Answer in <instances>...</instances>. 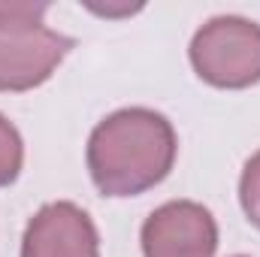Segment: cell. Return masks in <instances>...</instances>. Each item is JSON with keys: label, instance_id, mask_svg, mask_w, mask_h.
Returning a JSON list of instances; mask_svg holds the SVG:
<instances>
[{"label": "cell", "instance_id": "6da1fadb", "mask_svg": "<svg viewBox=\"0 0 260 257\" xmlns=\"http://www.w3.org/2000/svg\"><path fill=\"white\" fill-rule=\"evenodd\" d=\"M179 139L167 115L130 106L106 115L88 136V173L103 197H136L160 185L176 164Z\"/></svg>", "mask_w": 260, "mask_h": 257}, {"label": "cell", "instance_id": "7a4b0ae2", "mask_svg": "<svg viewBox=\"0 0 260 257\" xmlns=\"http://www.w3.org/2000/svg\"><path fill=\"white\" fill-rule=\"evenodd\" d=\"M46 12L49 3L0 0V91L40 88L76 46L46 24Z\"/></svg>", "mask_w": 260, "mask_h": 257}, {"label": "cell", "instance_id": "3957f363", "mask_svg": "<svg viewBox=\"0 0 260 257\" xmlns=\"http://www.w3.org/2000/svg\"><path fill=\"white\" fill-rule=\"evenodd\" d=\"M191 67L215 88H251L260 82V24L242 15H218L191 40Z\"/></svg>", "mask_w": 260, "mask_h": 257}, {"label": "cell", "instance_id": "277c9868", "mask_svg": "<svg viewBox=\"0 0 260 257\" xmlns=\"http://www.w3.org/2000/svg\"><path fill=\"white\" fill-rule=\"evenodd\" d=\"M139 242L145 257H215L218 224L194 200H170L145 218Z\"/></svg>", "mask_w": 260, "mask_h": 257}, {"label": "cell", "instance_id": "5b68a950", "mask_svg": "<svg viewBox=\"0 0 260 257\" xmlns=\"http://www.w3.org/2000/svg\"><path fill=\"white\" fill-rule=\"evenodd\" d=\"M21 257H100V236L76 203H46L24 227Z\"/></svg>", "mask_w": 260, "mask_h": 257}, {"label": "cell", "instance_id": "8992f818", "mask_svg": "<svg viewBox=\"0 0 260 257\" xmlns=\"http://www.w3.org/2000/svg\"><path fill=\"white\" fill-rule=\"evenodd\" d=\"M21 164H24L21 133L15 130V124L6 115H0V188H6L18 179Z\"/></svg>", "mask_w": 260, "mask_h": 257}, {"label": "cell", "instance_id": "52a82bcc", "mask_svg": "<svg viewBox=\"0 0 260 257\" xmlns=\"http://www.w3.org/2000/svg\"><path fill=\"white\" fill-rule=\"evenodd\" d=\"M239 203L245 218L260 230V151L248 157V164L242 167V179H239Z\"/></svg>", "mask_w": 260, "mask_h": 257}, {"label": "cell", "instance_id": "ba28073f", "mask_svg": "<svg viewBox=\"0 0 260 257\" xmlns=\"http://www.w3.org/2000/svg\"><path fill=\"white\" fill-rule=\"evenodd\" d=\"M88 9L97 12V15H133L142 6H97V3H88Z\"/></svg>", "mask_w": 260, "mask_h": 257}, {"label": "cell", "instance_id": "9c48e42d", "mask_svg": "<svg viewBox=\"0 0 260 257\" xmlns=\"http://www.w3.org/2000/svg\"><path fill=\"white\" fill-rule=\"evenodd\" d=\"M236 257H245V254H236Z\"/></svg>", "mask_w": 260, "mask_h": 257}]
</instances>
